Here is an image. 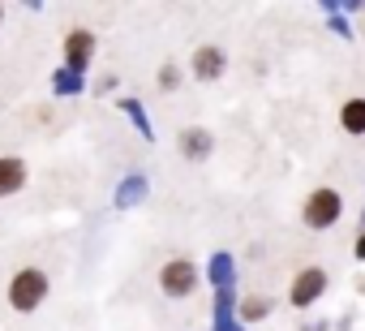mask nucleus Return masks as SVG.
Wrapping results in <instances>:
<instances>
[{"instance_id": "nucleus-2", "label": "nucleus", "mask_w": 365, "mask_h": 331, "mask_svg": "<svg viewBox=\"0 0 365 331\" xmlns=\"http://www.w3.org/2000/svg\"><path fill=\"white\" fill-rule=\"evenodd\" d=\"M339 215H344V198H339V190H331V185L314 190V194L305 198V207H301V220H305L309 228H331Z\"/></svg>"}, {"instance_id": "nucleus-7", "label": "nucleus", "mask_w": 365, "mask_h": 331, "mask_svg": "<svg viewBox=\"0 0 365 331\" xmlns=\"http://www.w3.org/2000/svg\"><path fill=\"white\" fill-rule=\"evenodd\" d=\"M220 73H224V52H220V48H198V52H194V78L211 82V78H220Z\"/></svg>"}, {"instance_id": "nucleus-9", "label": "nucleus", "mask_w": 365, "mask_h": 331, "mask_svg": "<svg viewBox=\"0 0 365 331\" xmlns=\"http://www.w3.org/2000/svg\"><path fill=\"white\" fill-rule=\"evenodd\" d=\"M180 151H185L190 159H207L211 155V133L207 129H185L180 133Z\"/></svg>"}, {"instance_id": "nucleus-3", "label": "nucleus", "mask_w": 365, "mask_h": 331, "mask_svg": "<svg viewBox=\"0 0 365 331\" xmlns=\"http://www.w3.org/2000/svg\"><path fill=\"white\" fill-rule=\"evenodd\" d=\"M159 288H163L168 297H190V292L198 288V267H194L190 258H168V263L159 267Z\"/></svg>"}, {"instance_id": "nucleus-1", "label": "nucleus", "mask_w": 365, "mask_h": 331, "mask_svg": "<svg viewBox=\"0 0 365 331\" xmlns=\"http://www.w3.org/2000/svg\"><path fill=\"white\" fill-rule=\"evenodd\" d=\"M43 297H48V271H39V267H22V271L9 280V305H14L18 314L39 310Z\"/></svg>"}, {"instance_id": "nucleus-6", "label": "nucleus", "mask_w": 365, "mask_h": 331, "mask_svg": "<svg viewBox=\"0 0 365 331\" xmlns=\"http://www.w3.org/2000/svg\"><path fill=\"white\" fill-rule=\"evenodd\" d=\"M91 52H95V35H91V31L78 26V31L65 35V61H69L73 69H82V65L91 61Z\"/></svg>"}, {"instance_id": "nucleus-5", "label": "nucleus", "mask_w": 365, "mask_h": 331, "mask_svg": "<svg viewBox=\"0 0 365 331\" xmlns=\"http://www.w3.org/2000/svg\"><path fill=\"white\" fill-rule=\"evenodd\" d=\"M22 185H26V159L0 155V198H5V194H18Z\"/></svg>"}, {"instance_id": "nucleus-10", "label": "nucleus", "mask_w": 365, "mask_h": 331, "mask_svg": "<svg viewBox=\"0 0 365 331\" xmlns=\"http://www.w3.org/2000/svg\"><path fill=\"white\" fill-rule=\"evenodd\" d=\"M267 310H271V301H267V297H245V305H241V314H245V318H267Z\"/></svg>"}, {"instance_id": "nucleus-4", "label": "nucleus", "mask_w": 365, "mask_h": 331, "mask_svg": "<svg viewBox=\"0 0 365 331\" xmlns=\"http://www.w3.org/2000/svg\"><path fill=\"white\" fill-rule=\"evenodd\" d=\"M322 292H327V271H322V267H305V271H297V280H292V288H288V301H292L297 310H305V305H314Z\"/></svg>"}, {"instance_id": "nucleus-11", "label": "nucleus", "mask_w": 365, "mask_h": 331, "mask_svg": "<svg viewBox=\"0 0 365 331\" xmlns=\"http://www.w3.org/2000/svg\"><path fill=\"white\" fill-rule=\"evenodd\" d=\"M356 258H365V233H361V241H356Z\"/></svg>"}, {"instance_id": "nucleus-8", "label": "nucleus", "mask_w": 365, "mask_h": 331, "mask_svg": "<svg viewBox=\"0 0 365 331\" xmlns=\"http://www.w3.org/2000/svg\"><path fill=\"white\" fill-rule=\"evenodd\" d=\"M339 125H344V133L361 138V133H365V99H344V108H339Z\"/></svg>"}]
</instances>
